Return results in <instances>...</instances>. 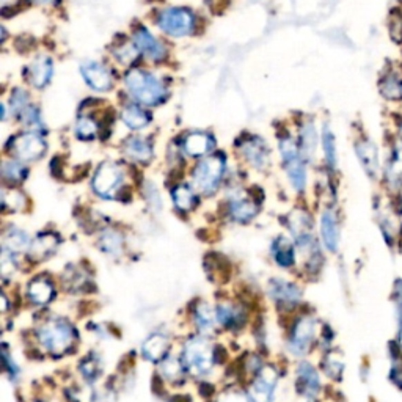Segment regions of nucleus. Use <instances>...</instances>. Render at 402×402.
Here are the masks:
<instances>
[{"label":"nucleus","instance_id":"nucleus-18","mask_svg":"<svg viewBox=\"0 0 402 402\" xmlns=\"http://www.w3.org/2000/svg\"><path fill=\"white\" fill-rule=\"evenodd\" d=\"M52 77V60L49 57H38V59L28 66V79L37 88H43L49 84Z\"/></svg>","mask_w":402,"mask_h":402},{"label":"nucleus","instance_id":"nucleus-37","mask_svg":"<svg viewBox=\"0 0 402 402\" xmlns=\"http://www.w3.org/2000/svg\"><path fill=\"white\" fill-rule=\"evenodd\" d=\"M2 175L5 180L8 181H22L27 175V171L24 166H22L19 162H16V160H10V162H5L2 166Z\"/></svg>","mask_w":402,"mask_h":402},{"label":"nucleus","instance_id":"nucleus-19","mask_svg":"<svg viewBox=\"0 0 402 402\" xmlns=\"http://www.w3.org/2000/svg\"><path fill=\"white\" fill-rule=\"evenodd\" d=\"M212 148H214V140H212L211 135L204 134V132H192L184 140V151L193 157L204 156Z\"/></svg>","mask_w":402,"mask_h":402},{"label":"nucleus","instance_id":"nucleus-41","mask_svg":"<svg viewBox=\"0 0 402 402\" xmlns=\"http://www.w3.org/2000/svg\"><path fill=\"white\" fill-rule=\"evenodd\" d=\"M21 119L27 124H38L39 123V112L33 106H26L21 111Z\"/></svg>","mask_w":402,"mask_h":402},{"label":"nucleus","instance_id":"nucleus-38","mask_svg":"<svg viewBox=\"0 0 402 402\" xmlns=\"http://www.w3.org/2000/svg\"><path fill=\"white\" fill-rule=\"evenodd\" d=\"M139 52L140 50L137 49V46L131 43H126L122 46V48L115 49V55H117V59L122 63H124V65H129V63L134 61L137 59V55H139Z\"/></svg>","mask_w":402,"mask_h":402},{"label":"nucleus","instance_id":"nucleus-17","mask_svg":"<svg viewBox=\"0 0 402 402\" xmlns=\"http://www.w3.org/2000/svg\"><path fill=\"white\" fill-rule=\"evenodd\" d=\"M269 292L275 300L278 303H285V305H294L302 297V292L296 285L283 280H274L269 286Z\"/></svg>","mask_w":402,"mask_h":402},{"label":"nucleus","instance_id":"nucleus-34","mask_svg":"<svg viewBox=\"0 0 402 402\" xmlns=\"http://www.w3.org/2000/svg\"><path fill=\"white\" fill-rule=\"evenodd\" d=\"M302 139V154L307 159H313L316 154V143H318V137H316V131L312 124H307L300 132Z\"/></svg>","mask_w":402,"mask_h":402},{"label":"nucleus","instance_id":"nucleus-4","mask_svg":"<svg viewBox=\"0 0 402 402\" xmlns=\"http://www.w3.org/2000/svg\"><path fill=\"white\" fill-rule=\"evenodd\" d=\"M223 171H225V159L222 156H209L201 160L193 171V182L200 192L212 193L219 187Z\"/></svg>","mask_w":402,"mask_h":402},{"label":"nucleus","instance_id":"nucleus-28","mask_svg":"<svg viewBox=\"0 0 402 402\" xmlns=\"http://www.w3.org/2000/svg\"><path fill=\"white\" fill-rule=\"evenodd\" d=\"M99 249L111 256H118L123 251V236L118 231L108 229L102 233L99 239Z\"/></svg>","mask_w":402,"mask_h":402},{"label":"nucleus","instance_id":"nucleus-33","mask_svg":"<svg viewBox=\"0 0 402 402\" xmlns=\"http://www.w3.org/2000/svg\"><path fill=\"white\" fill-rule=\"evenodd\" d=\"M323 146H324V154H325V160L329 164L330 169H336V162H338V156H336V143H335V135L333 132L327 128H324L323 132Z\"/></svg>","mask_w":402,"mask_h":402},{"label":"nucleus","instance_id":"nucleus-32","mask_svg":"<svg viewBox=\"0 0 402 402\" xmlns=\"http://www.w3.org/2000/svg\"><path fill=\"white\" fill-rule=\"evenodd\" d=\"M173 201L175 206L181 211H189L195 204V193L189 186H178L173 191Z\"/></svg>","mask_w":402,"mask_h":402},{"label":"nucleus","instance_id":"nucleus-1","mask_svg":"<svg viewBox=\"0 0 402 402\" xmlns=\"http://www.w3.org/2000/svg\"><path fill=\"white\" fill-rule=\"evenodd\" d=\"M129 93L142 104L156 106L164 101L165 87L157 77L142 70H131L124 77Z\"/></svg>","mask_w":402,"mask_h":402},{"label":"nucleus","instance_id":"nucleus-13","mask_svg":"<svg viewBox=\"0 0 402 402\" xmlns=\"http://www.w3.org/2000/svg\"><path fill=\"white\" fill-rule=\"evenodd\" d=\"M355 151H357V157L367 176L376 178L379 175V170H381V160H379L377 146L371 140L365 139L357 142Z\"/></svg>","mask_w":402,"mask_h":402},{"label":"nucleus","instance_id":"nucleus-7","mask_svg":"<svg viewBox=\"0 0 402 402\" xmlns=\"http://www.w3.org/2000/svg\"><path fill=\"white\" fill-rule=\"evenodd\" d=\"M123 184V171L112 162L102 164L93 178L95 192L102 198H112Z\"/></svg>","mask_w":402,"mask_h":402},{"label":"nucleus","instance_id":"nucleus-12","mask_svg":"<svg viewBox=\"0 0 402 402\" xmlns=\"http://www.w3.org/2000/svg\"><path fill=\"white\" fill-rule=\"evenodd\" d=\"M320 236L325 249L329 251H336L340 247V223L338 217L332 209H325L320 217Z\"/></svg>","mask_w":402,"mask_h":402},{"label":"nucleus","instance_id":"nucleus-24","mask_svg":"<svg viewBox=\"0 0 402 402\" xmlns=\"http://www.w3.org/2000/svg\"><path fill=\"white\" fill-rule=\"evenodd\" d=\"M124 153L128 154L131 159L137 160V162H148L153 156V148L149 145V142H146L145 139L134 137V139L126 142Z\"/></svg>","mask_w":402,"mask_h":402},{"label":"nucleus","instance_id":"nucleus-11","mask_svg":"<svg viewBox=\"0 0 402 402\" xmlns=\"http://www.w3.org/2000/svg\"><path fill=\"white\" fill-rule=\"evenodd\" d=\"M82 76L91 88L96 91H108L112 88V74L104 65L96 61H87L80 66Z\"/></svg>","mask_w":402,"mask_h":402},{"label":"nucleus","instance_id":"nucleus-42","mask_svg":"<svg viewBox=\"0 0 402 402\" xmlns=\"http://www.w3.org/2000/svg\"><path fill=\"white\" fill-rule=\"evenodd\" d=\"M16 271V262L13 261V253L3 250V258H2V275L3 277H10Z\"/></svg>","mask_w":402,"mask_h":402},{"label":"nucleus","instance_id":"nucleus-31","mask_svg":"<svg viewBox=\"0 0 402 402\" xmlns=\"http://www.w3.org/2000/svg\"><path fill=\"white\" fill-rule=\"evenodd\" d=\"M387 180L390 184H402V145L394 148L393 156L388 160Z\"/></svg>","mask_w":402,"mask_h":402},{"label":"nucleus","instance_id":"nucleus-44","mask_svg":"<svg viewBox=\"0 0 402 402\" xmlns=\"http://www.w3.org/2000/svg\"><path fill=\"white\" fill-rule=\"evenodd\" d=\"M217 402H249V401H247V396L242 392H239V390H229V392L223 393Z\"/></svg>","mask_w":402,"mask_h":402},{"label":"nucleus","instance_id":"nucleus-30","mask_svg":"<svg viewBox=\"0 0 402 402\" xmlns=\"http://www.w3.org/2000/svg\"><path fill=\"white\" fill-rule=\"evenodd\" d=\"M381 93L388 101H398L402 97V82L396 74L385 76L381 82Z\"/></svg>","mask_w":402,"mask_h":402},{"label":"nucleus","instance_id":"nucleus-5","mask_svg":"<svg viewBox=\"0 0 402 402\" xmlns=\"http://www.w3.org/2000/svg\"><path fill=\"white\" fill-rule=\"evenodd\" d=\"M280 151L283 156L286 171L291 180V184L294 186L296 191L302 192L307 186V170L303 165V160L300 157V153L296 146V143L291 139H283L280 142Z\"/></svg>","mask_w":402,"mask_h":402},{"label":"nucleus","instance_id":"nucleus-46","mask_svg":"<svg viewBox=\"0 0 402 402\" xmlns=\"http://www.w3.org/2000/svg\"><path fill=\"white\" fill-rule=\"evenodd\" d=\"M325 370L332 377H338L343 371V363L341 361H338V360L330 357V358H327V361H325Z\"/></svg>","mask_w":402,"mask_h":402},{"label":"nucleus","instance_id":"nucleus-27","mask_svg":"<svg viewBox=\"0 0 402 402\" xmlns=\"http://www.w3.org/2000/svg\"><path fill=\"white\" fill-rule=\"evenodd\" d=\"M124 124L131 129H142L151 122V117L139 106H128L122 113Z\"/></svg>","mask_w":402,"mask_h":402},{"label":"nucleus","instance_id":"nucleus-36","mask_svg":"<svg viewBox=\"0 0 402 402\" xmlns=\"http://www.w3.org/2000/svg\"><path fill=\"white\" fill-rule=\"evenodd\" d=\"M97 134V124L91 118L82 117L76 123V135L80 140H91Z\"/></svg>","mask_w":402,"mask_h":402},{"label":"nucleus","instance_id":"nucleus-2","mask_svg":"<svg viewBox=\"0 0 402 402\" xmlns=\"http://www.w3.org/2000/svg\"><path fill=\"white\" fill-rule=\"evenodd\" d=\"M38 338L43 346L52 355H63L70 350L76 340V330L70 323L63 319H54L46 323L38 330Z\"/></svg>","mask_w":402,"mask_h":402},{"label":"nucleus","instance_id":"nucleus-16","mask_svg":"<svg viewBox=\"0 0 402 402\" xmlns=\"http://www.w3.org/2000/svg\"><path fill=\"white\" fill-rule=\"evenodd\" d=\"M242 154L249 162L256 166V169H264L269 164V149L266 146V143L260 139H250L245 143H242Z\"/></svg>","mask_w":402,"mask_h":402},{"label":"nucleus","instance_id":"nucleus-25","mask_svg":"<svg viewBox=\"0 0 402 402\" xmlns=\"http://www.w3.org/2000/svg\"><path fill=\"white\" fill-rule=\"evenodd\" d=\"M274 251V258L281 267H289L294 262V247H292L291 240L285 236H280L277 240L274 242L272 247Z\"/></svg>","mask_w":402,"mask_h":402},{"label":"nucleus","instance_id":"nucleus-22","mask_svg":"<svg viewBox=\"0 0 402 402\" xmlns=\"http://www.w3.org/2000/svg\"><path fill=\"white\" fill-rule=\"evenodd\" d=\"M30 238L22 229L13 228L5 233L3 236V250L10 251V253H22L27 249H30Z\"/></svg>","mask_w":402,"mask_h":402},{"label":"nucleus","instance_id":"nucleus-20","mask_svg":"<svg viewBox=\"0 0 402 402\" xmlns=\"http://www.w3.org/2000/svg\"><path fill=\"white\" fill-rule=\"evenodd\" d=\"M59 247V239L52 233H44L33 240L30 245V256L33 260H46L49 255H52Z\"/></svg>","mask_w":402,"mask_h":402},{"label":"nucleus","instance_id":"nucleus-29","mask_svg":"<svg viewBox=\"0 0 402 402\" xmlns=\"http://www.w3.org/2000/svg\"><path fill=\"white\" fill-rule=\"evenodd\" d=\"M217 319H219L217 312H214V308L209 307L208 303H201V305H198L197 312H195V320H197L198 329L201 332L211 330L216 325Z\"/></svg>","mask_w":402,"mask_h":402},{"label":"nucleus","instance_id":"nucleus-47","mask_svg":"<svg viewBox=\"0 0 402 402\" xmlns=\"http://www.w3.org/2000/svg\"><path fill=\"white\" fill-rule=\"evenodd\" d=\"M11 102H13V104H15L16 107H18L19 111H22V108H24L26 106H28V104H27V95H26L22 90H16V91H15L13 97H11Z\"/></svg>","mask_w":402,"mask_h":402},{"label":"nucleus","instance_id":"nucleus-48","mask_svg":"<svg viewBox=\"0 0 402 402\" xmlns=\"http://www.w3.org/2000/svg\"><path fill=\"white\" fill-rule=\"evenodd\" d=\"M3 361H5V365H7L8 367V372L11 376H18V366H16V363L13 360H11V357L8 355L7 352V349H3Z\"/></svg>","mask_w":402,"mask_h":402},{"label":"nucleus","instance_id":"nucleus-9","mask_svg":"<svg viewBox=\"0 0 402 402\" xmlns=\"http://www.w3.org/2000/svg\"><path fill=\"white\" fill-rule=\"evenodd\" d=\"M277 381L278 374L272 366L262 367L260 376L256 377V381L250 387L249 398L251 402H272Z\"/></svg>","mask_w":402,"mask_h":402},{"label":"nucleus","instance_id":"nucleus-23","mask_svg":"<svg viewBox=\"0 0 402 402\" xmlns=\"http://www.w3.org/2000/svg\"><path fill=\"white\" fill-rule=\"evenodd\" d=\"M229 212H231V217L236 222L245 223L253 219L258 212L256 204L253 201L245 198V197H238L231 201V206H229Z\"/></svg>","mask_w":402,"mask_h":402},{"label":"nucleus","instance_id":"nucleus-6","mask_svg":"<svg viewBox=\"0 0 402 402\" xmlns=\"http://www.w3.org/2000/svg\"><path fill=\"white\" fill-rule=\"evenodd\" d=\"M193 15L184 8L165 10L159 16V27L171 37H186L193 30Z\"/></svg>","mask_w":402,"mask_h":402},{"label":"nucleus","instance_id":"nucleus-40","mask_svg":"<svg viewBox=\"0 0 402 402\" xmlns=\"http://www.w3.org/2000/svg\"><path fill=\"white\" fill-rule=\"evenodd\" d=\"M2 201H3V206H7L10 209H19L22 204H24V198H22V195L18 192H5L2 195Z\"/></svg>","mask_w":402,"mask_h":402},{"label":"nucleus","instance_id":"nucleus-26","mask_svg":"<svg viewBox=\"0 0 402 402\" xmlns=\"http://www.w3.org/2000/svg\"><path fill=\"white\" fill-rule=\"evenodd\" d=\"M28 297L37 305H46L54 297V286L48 280H35L28 286Z\"/></svg>","mask_w":402,"mask_h":402},{"label":"nucleus","instance_id":"nucleus-49","mask_svg":"<svg viewBox=\"0 0 402 402\" xmlns=\"http://www.w3.org/2000/svg\"><path fill=\"white\" fill-rule=\"evenodd\" d=\"M37 2H50V0H37Z\"/></svg>","mask_w":402,"mask_h":402},{"label":"nucleus","instance_id":"nucleus-14","mask_svg":"<svg viewBox=\"0 0 402 402\" xmlns=\"http://www.w3.org/2000/svg\"><path fill=\"white\" fill-rule=\"evenodd\" d=\"M134 44L142 54H145L148 59H151L154 61L162 60L165 57L164 46L143 27H140L139 30L134 33Z\"/></svg>","mask_w":402,"mask_h":402},{"label":"nucleus","instance_id":"nucleus-43","mask_svg":"<svg viewBox=\"0 0 402 402\" xmlns=\"http://www.w3.org/2000/svg\"><path fill=\"white\" fill-rule=\"evenodd\" d=\"M80 371H82V374L87 379H90V381H93V379L99 376V367H97V363L95 360L85 361L82 367H80Z\"/></svg>","mask_w":402,"mask_h":402},{"label":"nucleus","instance_id":"nucleus-45","mask_svg":"<svg viewBox=\"0 0 402 402\" xmlns=\"http://www.w3.org/2000/svg\"><path fill=\"white\" fill-rule=\"evenodd\" d=\"M146 195H148V200H149V204H151V208L154 211H159L160 209V197H159V192L154 184H148L146 186Z\"/></svg>","mask_w":402,"mask_h":402},{"label":"nucleus","instance_id":"nucleus-8","mask_svg":"<svg viewBox=\"0 0 402 402\" xmlns=\"http://www.w3.org/2000/svg\"><path fill=\"white\" fill-rule=\"evenodd\" d=\"M13 153L26 162L37 160L46 153V142L37 132H26L13 140Z\"/></svg>","mask_w":402,"mask_h":402},{"label":"nucleus","instance_id":"nucleus-3","mask_svg":"<svg viewBox=\"0 0 402 402\" xmlns=\"http://www.w3.org/2000/svg\"><path fill=\"white\" fill-rule=\"evenodd\" d=\"M184 363L195 376H204L214 365V350L204 338H193L184 347Z\"/></svg>","mask_w":402,"mask_h":402},{"label":"nucleus","instance_id":"nucleus-10","mask_svg":"<svg viewBox=\"0 0 402 402\" xmlns=\"http://www.w3.org/2000/svg\"><path fill=\"white\" fill-rule=\"evenodd\" d=\"M316 336V320L313 318H302L292 332L289 350L294 355H305Z\"/></svg>","mask_w":402,"mask_h":402},{"label":"nucleus","instance_id":"nucleus-21","mask_svg":"<svg viewBox=\"0 0 402 402\" xmlns=\"http://www.w3.org/2000/svg\"><path fill=\"white\" fill-rule=\"evenodd\" d=\"M166 350H169V340H166V336L160 335V333H154L142 346V352L149 361L162 360Z\"/></svg>","mask_w":402,"mask_h":402},{"label":"nucleus","instance_id":"nucleus-15","mask_svg":"<svg viewBox=\"0 0 402 402\" xmlns=\"http://www.w3.org/2000/svg\"><path fill=\"white\" fill-rule=\"evenodd\" d=\"M297 385H298V390H300V393L305 394L307 398H314V396L319 393V388H320L319 376L314 367L309 363H307V361H303V363H300V366H298Z\"/></svg>","mask_w":402,"mask_h":402},{"label":"nucleus","instance_id":"nucleus-35","mask_svg":"<svg viewBox=\"0 0 402 402\" xmlns=\"http://www.w3.org/2000/svg\"><path fill=\"white\" fill-rule=\"evenodd\" d=\"M217 316L219 320L227 327L239 325V320H242V312L238 307L233 305H222L217 308Z\"/></svg>","mask_w":402,"mask_h":402},{"label":"nucleus","instance_id":"nucleus-39","mask_svg":"<svg viewBox=\"0 0 402 402\" xmlns=\"http://www.w3.org/2000/svg\"><path fill=\"white\" fill-rule=\"evenodd\" d=\"M182 371V366L178 360L175 358H165L164 363H162V374L166 379H176L178 376L181 374Z\"/></svg>","mask_w":402,"mask_h":402}]
</instances>
